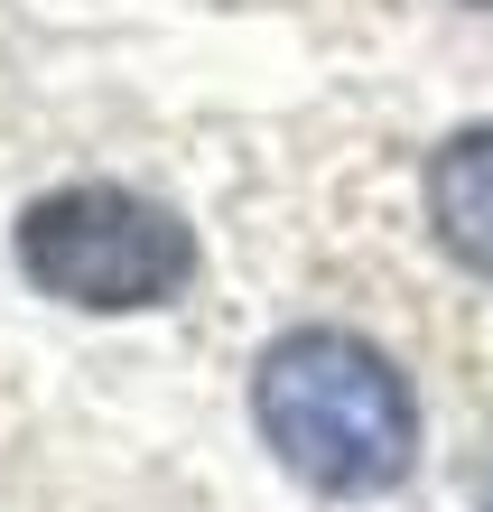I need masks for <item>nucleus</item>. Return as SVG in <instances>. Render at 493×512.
Masks as SVG:
<instances>
[{
    "label": "nucleus",
    "instance_id": "obj_1",
    "mask_svg": "<svg viewBox=\"0 0 493 512\" xmlns=\"http://www.w3.org/2000/svg\"><path fill=\"white\" fill-rule=\"evenodd\" d=\"M252 429L307 494L373 503L419 466V391L345 326H289L252 364Z\"/></svg>",
    "mask_w": 493,
    "mask_h": 512
},
{
    "label": "nucleus",
    "instance_id": "obj_2",
    "mask_svg": "<svg viewBox=\"0 0 493 512\" xmlns=\"http://www.w3.org/2000/svg\"><path fill=\"white\" fill-rule=\"evenodd\" d=\"M19 270L56 308L84 317H140L187 298L196 280V224L168 215L159 196L112 187V177H75V187L38 196L19 215Z\"/></svg>",
    "mask_w": 493,
    "mask_h": 512
},
{
    "label": "nucleus",
    "instance_id": "obj_3",
    "mask_svg": "<svg viewBox=\"0 0 493 512\" xmlns=\"http://www.w3.org/2000/svg\"><path fill=\"white\" fill-rule=\"evenodd\" d=\"M428 233L456 270L493 280V122L428 149Z\"/></svg>",
    "mask_w": 493,
    "mask_h": 512
},
{
    "label": "nucleus",
    "instance_id": "obj_4",
    "mask_svg": "<svg viewBox=\"0 0 493 512\" xmlns=\"http://www.w3.org/2000/svg\"><path fill=\"white\" fill-rule=\"evenodd\" d=\"M466 10H493V0H466Z\"/></svg>",
    "mask_w": 493,
    "mask_h": 512
},
{
    "label": "nucleus",
    "instance_id": "obj_5",
    "mask_svg": "<svg viewBox=\"0 0 493 512\" xmlns=\"http://www.w3.org/2000/svg\"><path fill=\"white\" fill-rule=\"evenodd\" d=\"M484 512H493V485H484Z\"/></svg>",
    "mask_w": 493,
    "mask_h": 512
}]
</instances>
